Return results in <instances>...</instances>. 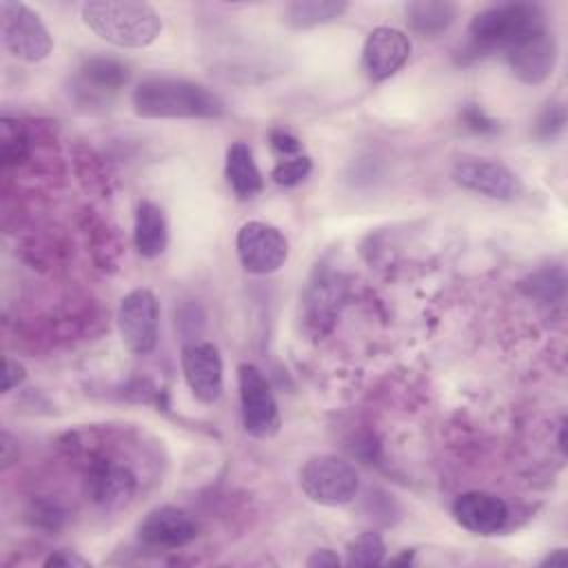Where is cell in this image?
<instances>
[{
    "label": "cell",
    "mask_w": 568,
    "mask_h": 568,
    "mask_svg": "<svg viewBox=\"0 0 568 568\" xmlns=\"http://www.w3.org/2000/svg\"><path fill=\"white\" fill-rule=\"evenodd\" d=\"M300 488L320 506H344L359 490V473L337 455H315L300 468Z\"/></svg>",
    "instance_id": "obj_4"
},
{
    "label": "cell",
    "mask_w": 568,
    "mask_h": 568,
    "mask_svg": "<svg viewBox=\"0 0 568 568\" xmlns=\"http://www.w3.org/2000/svg\"><path fill=\"white\" fill-rule=\"evenodd\" d=\"M118 331L122 344L133 355H149L158 344V322H160V304L153 291L133 288L129 291L118 306Z\"/></svg>",
    "instance_id": "obj_8"
},
{
    "label": "cell",
    "mask_w": 568,
    "mask_h": 568,
    "mask_svg": "<svg viewBox=\"0 0 568 568\" xmlns=\"http://www.w3.org/2000/svg\"><path fill=\"white\" fill-rule=\"evenodd\" d=\"M138 118L149 120H211L224 115V102L204 84L173 78H144L131 95Z\"/></svg>",
    "instance_id": "obj_1"
},
{
    "label": "cell",
    "mask_w": 568,
    "mask_h": 568,
    "mask_svg": "<svg viewBox=\"0 0 568 568\" xmlns=\"http://www.w3.org/2000/svg\"><path fill=\"white\" fill-rule=\"evenodd\" d=\"M129 80V69L113 60V58H87L82 67L78 69V89H84L95 95H106L115 93L122 89Z\"/></svg>",
    "instance_id": "obj_20"
},
{
    "label": "cell",
    "mask_w": 568,
    "mask_h": 568,
    "mask_svg": "<svg viewBox=\"0 0 568 568\" xmlns=\"http://www.w3.org/2000/svg\"><path fill=\"white\" fill-rule=\"evenodd\" d=\"M87 495L104 508H122L138 488V477L124 464L98 457L87 464Z\"/></svg>",
    "instance_id": "obj_13"
},
{
    "label": "cell",
    "mask_w": 568,
    "mask_h": 568,
    "mask_svg": "<svg viewBox=\"0 0 568 568\" xmlns=\"http://www.w3.org/2000/svg\"><path fill=\"white\" fill-rule=\"evenodd\" d=\"M133 244L135 251L146 260L162 255L169 244V224L164 211L151 200L138 202L133 220Z\"/></svg>",
    "instance_id": "obj_17"
},
{
    "label": "cell",
    "mask_w": 568,
    "mask_h": 568,
    "mask_svg": "<svg viewBox=\"0 0 568 568\" xmlns=\"http://www.w3.org/2000/svg\"><path fill=\"white\" fill-rule=\"evenodd\" d=\"M508 504L495 493L468 490L453 501L455 521L475 535H495L508 521Z\"/></svg>",
    "instance_id": "obj_15"
},
{
    "label": "cell",
    "mask_w": 568,
    "mask_h": 568,
    "mask_svg": "<svg viewBox=\"0 0 568 568\" xmlns=\"http://www.w3.org/2000/svg\"><path fill=\"white\" fill-rule=\"evenodd\" d=\"M568 564V552L564 548H555L550 550L541 561L539 566H550V568H559V566H566Z\"/></svg>",
    "instance_id": "obj_30"
},
{
    "label": "cell",
    "mask_w": 568,
    "mask_h": 568,
    "mask_svg": "<svg viewBox=\"0 0 568 568\" xmlns=\"http://www.w3.org/2000/svg\"><path fill=\"white\" fill-rule=\"evenodd\" d=\"M564 124H566V111H564V106L557 104V102H548V104L544 106V111L539 113L535 129H537V135H539V138L548 140V138H555V135L564 129Z\"/></svg>",
    "instance_id": "obj_24"
},
{
    "label": "cell",
    "mask_w": 568,
    "mask_h": 568,
    "mask_svg": "<svg viewBox=\"0 0 568 568\" xmlns=\"http://www.w3.org/2000/svg\"><path fill=\"white\" fill-rule=\"evenodd\" d=\"M464 122L468 129H473L475 133H493L497 129V122L490 120L477 104H470L464 109Z\"/></svg>",
    "instance_id": "obj_26"
},
{
    "label": "cell",
    "mask_w": 568,
    "mask_h": 568,
    "mask_svg": "<svg viewBox=\"0 0 568 568\" xmlns=\"http://www.w3.org/2000/svg\"><path fill=\"white\" fill-rule=\"evenodd\" d=\"M224 175L229 186L240 200H251L255 197L262 186V173L257 169V162L253 158V151L246 142L237 140L226 149V160H224Z\"/></svg>",
    "instance_id": "obj_18"
},
{
    "label": "cell",
    "mask_w": 568,
    "mask_h": 568,
    "mask_svg": "<svg viewBox=\"0 0 568 568\" xmlns=\"http://www.w3.org/2000/svg\"><path fill=\"white\" fill-rule=\"evenodd\" d=\"M506 62L513 71V75L524 84H541L546 82L557 64L559 47L555 33L548 29V24L526 33L517 42H513L506 51Z\"/></svg>",
    "instance_id": "obj_9"
},
{
    "label": "cell",
    "mask_w": 568,
    "mask_h": 568,
    "mask_svg": "<svg viewBox=\"0 0 568 568\" xmlns=\"http://www.w3.org/2000/svg\"><path fill=\"white\" fill-rule=\"evenodd\" d=\"M546 24V13L535 2H501L481 9L468 24L473 53L506 51L526 33Z\"/></svg>",
    "instance_id": "obj_3"
},
{
    "label": "cell",
    "mask_w": 568,
    "mask_h": 568,
    "mask_svg": "<svg viewBox=\"0 0 568 568\" xmlns=\"http://www.w3.org/2000/svg\"><path fill=\"white\" fill-rule=\"evenodd\" d=\"M453 180L473 193L493 200H515L521 193L519 178L501 162L484 158H462L453 164Z\"/></svg>",
    "instance_id": "obj_11"
},
{
    "label": "cell",
    "mask_w": 568,
    "mask_h": 568,
    "mask_svg": "<svg viewBox=\"0 0 568 568\" xmlns=\"http://www.w3.org/2000/svg\"><path fill=\"white\" fill-rule=\"evenodd\" d=\"M242 426L255 439H271L280 433L282 417L264 373L253 364L237 366Z\"/></svg>",
    "instance_id": "obj_6"
},
{
    "label": "cell",
    "mask_w": 568,
    "mask_h": 568,
    "mask_svg": "<svg viewBox=\"0 0 568 568\" xmlns=\"http://www.w3.org/2000/svg\"><path fill=\"white\" fill-rule=\"evenodd\" d=\"M404 16L413 33L435 38L457 20V4L448 0H413L404 4Z\"/></svg>",
    "instance_id": "obj_19"
},
{
    "label": "cell",
    "mask_w": 568,
    "mask_h": 568,
    "mask_svg": "<svg viewBox=\"0 0 568 568\" xmlns=\"http://www.w3.org/2000/svg\"><path fill=\"white\" fill-rule=\"evenodd\" d=\"M180 364L184 382L202 404H215L224 390V366L215 344L193 339L182 346Z\"/></svg>",
    "instance_id": "obj_10"
},
{
    "label": "cell",
    "mask_w": 568,
    "mask_h": 568,
    "mask_svg": "<svg viewBox=\"0 0 568 568\" xmlns=\"http://www.w3.org/2000/svg\"><path fill=\"white\" fill-rule=\"evenodd\" d=\"M410 561H413V552H410V555H406V552H404V555H402V557H397V559H393V561H390V564H410Z\"/></svg>",
    "instance_id": "obj_32"
},
{
    "label": "cell",
    "mask_w": 568,
    "mask_h": 568,
    "mask_svg": "<svg viewBox=\"0 0 568 568\" xmlns=\"http://www.w3.org/2000/svg\"><path fill=\"white\" fill-rule=\"evenodd\" d=\"M410 55V38L397 27H375L362 47V71L371 82L393 78Z\"/></svg>",
    "instance_id": "obj_12"
},
{
    "label": "cell",
    "mask_w": 568,
    "mask_h": 568,
    "mask_svg": "<svg viewBox=\"0 0 568 568\" xmlns=\"http://www.w3.org/2000/svg\"><path fill=\"white\" fill-rule=\"evenodd\" d=\"M384 555H386L384 539L373 530L357 535L346 546L348 566H377V564H384Z\"/></svg>",
    "instance_id": "obj_22"
},
{
    "label": "cell",
    "mask_w": 568,
    "mask_h": 568,
    "mask_svg": "<svg viewBox=\"0 0 568 568\" xmlns=\"http://www.w3.org/2000/svg\"><path fill=\"white\" fill-rule=\"evenodd\" d=\"M44 566H62V568H69V566H89L87 559L69 552V550H55L51 552L47 559H44Z\"/></svg>",
    "instance_id": "obj_29"
},
{
    "label": "cell",
    "mask_w": 568,
    "mask_h": 568,
    "mask_svg": "<svg viewBox=\"0 0 568 568\" xmlns=\"http://www.w3.org/2000/svg\"><path fill=\"white\" fill-rule=\"evenodd\" d=\"M342 559L335 550L331 548H320V550H313V555L306 559V566L308 568H335L339 566Z\"/></svg>",
    "instance_id": "obj_28"
},
{
    "label": "cell",
    "mask_w": 568,
    "mask_h": 568,
    "mask_svg": "<svg viewBox=\"0 0 568 568\" xmlns=\"http://www.w3.org/2000/svg\"><path fill=\"white\" fill-rule=\"evenodd\" d=\"M82 22L104 42L120 49H142L162 31L160 13L146 2L91 0L80 9Z\"/></svg>",
    "instance_id": "obj_2"
},
{
    "label": "cell",
    "mask_w": 568,
    "mask_h": 568,
    "mask_svg": "<svg viewBox=\"0 0 568 568\" xmlns=\"http://www.w3.org/2000/svg\"><path fill=\"white\" fill-rule=\"evenodd\" d=\"M346 9L344 0H295L284 7L282 16L291 29H313L342 18Z\"/></svg>",
    "instance_id": "obj_21"
},
{
    "label": "cell",
    "mask_w": 568,
    "mask_h": 568,
    "mask_svg": "<svg viewBox=\"0 0 568 568\" xmlns=\"http://www.w3.org/2000/svg\"><path fill=\"white\" fill-rule=\"evenodd\" d=\"M0 31L4 49L22 62H40L49 58L53 40L40 16L13 0L0 2Z\"/></svg>",
    "instance_id": "obj_5"
},
{
    "label": "cell",
    "mask_w": 568,
    "mask_h": 568,
    "mask_svg": "<svg viewBox=\"0 0 568 568\" xmlns=\"http://www.w3.org/2000/svg\"><path fill=\"white\" fill-rule=\"evenodd\" d=\"M342 300V284L333 275H317L304 297V322L306 331L315 337L326 335L337 317Z\"/></svg>",
    "instance_id": "obj_16"
},
{
    "label": "cell",
    "mask_w": 568,
    "mask_h": 568,
    "mask_svg": "<svg viewBox=\"0 0 568 568\" xmlns=\"http://www.w3.org/2000/svg\"><path fill=\"white\" fill-rule=\"evenodd\" d=\"M268 140H271V146L275 153H280L282 158H293V155H302V142L297 135H293L288 129H282V126H275L271 133H268Z\"/></svg>",
    "instance_id": "obj_25"
},
{
    "label": "cell",
    "mask_w": 568,
    "mask_h": 568,
    "mask_svg": "<svg viewBox=\"0 0 568 568\" xmlns=\"http://www.w3.org/2000/svg\"><path fill=\"white\" fill-rule=\"evenodd\" d=\"M313 171V162L308 155H293V158H282L273 169H271V180L280 186H295L308 178Z\"/></svg>",
    "instance_id": "obj_23"
},
{
    "label": "cell",
    "mask_w": 568,
    "mask_h": 568,
    "mask_svg": "<svg viewBox=\"0 0 568 568\" xmlns=\"http://www.w3.org/2000/svg\"><path fill=\"white\" fill-rule=\"evenodd\" d=\"M235 251L246 273L271 275L288 260V240L277 226L262 220H248L237 229Z\"/></svg>",
    "instance_id": "obj_7"
},
{
    "label": "cell",
    "mask_w": 568,
    "mask_h": 568,
    "mask_svg": "<svg viewBox=\"0 0 568 568\" xmlns=\"http://www.w3.org/2000/svg\"><path fill=\"white\" fill-rule=\"evenodd\" d=\"M16 442H13V437L4 430L2 433V437H0V448H2V466L7 468V466H11L18 457L16 455H11V446H13Z\"/></svg>",
    "instance_id": "obj_31"
},
{
    "label": "cell",
    "mask_w": 568,
    "mask_h": 568,
    "mask_svg": "<svg viewBox=\"0 0 568 568\" xmlns=\"http://www.w3.org/2000/svg\"><path fill=\"white\" fill-rule=\"evenodd\" d=\"M27 377V371L16 359H4V373H2V393H9L18 384H22Z\"/></svg>",
    "instance_id": "obj_27"
},
{
    "label": "cell",
    "mask_w": 568,
    "mask_h": 568,
    "mask_svg": "<svg viewBox=\"0 0 568 568\" xmlns=\"http://www.w3.org/2000/svg\"><path fill=\"white\" fill-rule=\"evenodd\" d=\"M193 519L178 506L164 504L149 510L138 524V537L155 548H182L195 539Z\"/></svg>",
    "instance_id": "obj_14"
}]
</instances>
